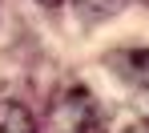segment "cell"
Masks as SVG:
<instances>
[{"label":"cell","instance_id":"6da1fadb","mask_svg":"<svg viewBox=\"0 0 149 133\" xmlns=\"http://www.w3.org/2000/svg\"><path fill=\"white\" fill-rule=\"evenodd\" d=\"M49 125L52 133H105V113L81 81H69L49 101Z\"/></svg>","mask_w":149,"mask_h":133},{"label":"cell","instance_id":"7a4b0ae2","mask_svg":"<svg viewBox=\"0 0 149 133\" xmlns=\"http://www.w3.org/2000/svg\"><path fill=\"white\" fill-rule=\"evenodd\" d=\"M105 65L121 85H133V89L149 93V49H113L105 56Z\"/></svg>","mask_w":149,"mask_h":133},{"label":"cell","instance_id":"3957f363","mask_svg":"<svg viewBox=\"0 0 149 133\" xmlns=\"http://www.w3.org/2000/svg\"><path fill=\"white\" fill-rule=\"evenodd\" d=\"M0 133H36V117L24 101L0 93Z\"/></svg>","mask_w":149,"mask_h":133},{"label":"cell","instance_id":"277c9868","mask_svg":"<svg viewBox=\"0 0 149 133\" xmlns=\"http://www.w3.org/2000/svg\"><path fill=\"white\" fill-rule=\"evenodd\" d=\"M77 8H81L89 20H101V16L121 12V8H125V0H77Z\"/></svg>","mask_w":149,"mask_h":133},{"label":"cell","instance_id":"5b68a950","mask_svg":"<svg viewBox=\"0 0 149 133\" xmlns=\"http://www.w3.org/2000/svg\"><path fill=\"white\" fill-rule=\"evenodd\" d=\"M125 133H149V117H145V121H133V125H129Z\"/></svg>","mask_w":149,"mask_h":133},{"label":"cell","instance_id":"8992f818","mask_svg":"<svg viewBox=\"0 0 149 133\" xmlns=\"http://www.w3.org/2000/svg\"><path fill=\"white\" fill-rule=\"evenodd\" d=\"M40 4H49V8H56V4H61V0H40Z\"/></svg>","mask_w":149,"mask_h":133}]
</instances>
